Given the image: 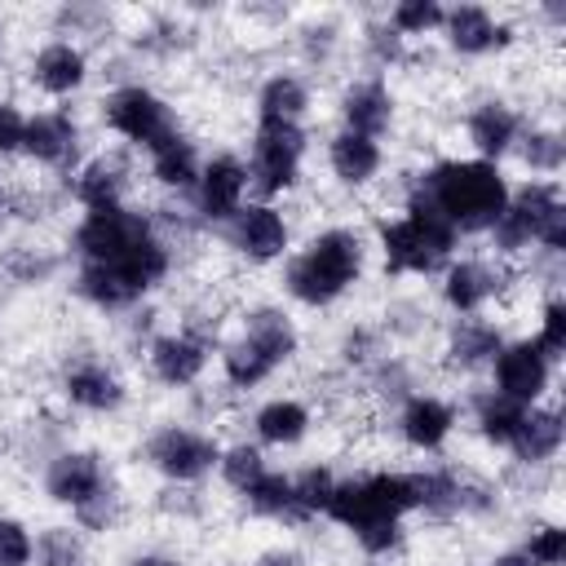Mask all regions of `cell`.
Returning <instances> with one entry per match:
<instances>
[{"mask_svg":"<svg viewBox=\"0 0 566 566\" xmlns=\"http://www.w3.org/2000/svg\"><path fill=\"white\" fill-rule=\"evenodd\" d=\"M420 509V482L416 473L398 469H376L358 478H340L327 500V517L345 526L367 553L385 557L389 548L402 544V517Z\"/></svg>","mask_w":566,"mask_h":566,"instance_id":"obj_1","label":"cell"},{"mask_svg":"<svg viewBox=\"0 0 566 566\" xmlns=\"http://www.w3.org/2000/svg\"><path fill=\"white\" fill-rule=\"evenodd\" d=\"M416 195H424L455 234H482L504 217L513 186L500 172V164H486V159L473 155V159H438V164H429L420 172Z\"/></svg>","mask_w":566,"mask_h":566,"instance_id":"obj_2","label":"cell"},{"mask_svg":"<svg viewBox=\"0 0 566 566\" xmlns=\"http://www.w3.org/2000/svg\"><path fill=\"white\" fill-rule=\"evenodd\" d=\"M367 265V243L354 226H327L318 230L301 252L287 256L283 265V292L310 310L336 305Z\"/></svg>","mask_w":566,"mask_h":566,"instance_id":"obj_3","label":"cell"},{"mask_svg":"<svg viewBox=\"0 0 566 566\" xmlns=\"http://www.w3.org/2000/svg\"><path fill=\"white\" fill-rule=\"evenodd\" d=\"M301 349L296 323L279 305H256L243 318V332L221 349V376L230 389H256Z\"/></svg>","mask_w":566,"mask_h":566,"instance_id":"obj_4","label":"cell"},{"mask_svg":"<svg viewBox=\"0 0 566 566\" xmlns=\"http://www.w3.org/2000/svg\"><path fill=\"white\" fill-rule=\"evenodd\" d=\"M376 239H380V256L389 274H433L451 261V248L460 234L442 221V212L424 195L411 190L402 217L380 221Z\"/></svg>","mask_w":566,"mask_h":566,"instance_id":"obj_5","label":"cell"},{"mask_svg":"<svg viewBox=\"0 0 566 566\" xmlns=\"http://www.w3.org/2000/svg\"><path fill=\"white\" fill-rule=\"evenodd\" d=\"M172 270V252L168 243L155 234H146L142 243H133L124 256L102 261V265H80L75 274V292L97 305V310H128L137 305L155 283H164V274Z\"/></svg>","mask_w":566,"mask_h":566,"instance_id":"obj_6","label":"cell"},{"mask_svg":"<svg viewBox=\"0 0 566 566\" xmlns=\"http://www.w3.org/2000/svg\"><path fill=\"white\" fill-rule=\"evenodd\" d=\"M44 491L53 504H66L84 526H102L111 517V486H106V464L97 451H62L44 469Z\"/></svg>","mask_w":566,"mask_h":566,"instance_id":"obj_7","label":"cell"},{"mask_svg":"<svg viewBox=\"0 0 566 566\" xmlns=\"http://www.w3.org/2000/svg\"><path fill=\"white\" fill-rule=\"evenodd\" d=\"M557 217H566L562 186H557V181L535 177L531 186H522V190H513V195H509L504 217H500L486 234H491V243H495V252H500V256H517V252H531V248L539 243V234H544Z\"/></svg>","mask_w":566,"mask_h":566,"instance_id":"obj_8","label":"cell"},{"mask_svg":"<svg viewBox=\"0 0 566 566\" xmlns=\"http://www.w3.org/2000/svg\"><path fill=\"white\" fill-rule=\"evenodd\" d=\"M102 119H106V128H111L115 137L142 146L146 155H150L155 146H164L168 137H177V115H172V106H168L159 93H150L146 84H119V88H111V93L102 97Z\"/></svg>","mask_w":566,"mask_h":566,"instance_id":"obj_9","label":"cell"},{"mask_svg":"<svg viewBox=\"0 0 566 566\" xmlns=\"http://www.w3.org/2000/svg\"><path fill=\"white\" fill-rule=\"evenodd\" d=\"M301 159H305L301 124H256L252 159H248V190H256L261 203L287 195L301 181Z\"/></svg>","mask_w":566,"mask_h":566,"instance_id":"obj_10","label":"cell"},{"mask_svg":"<svg viewBox=\"0 0 566 566\" xmlns=\"http://www.w3.org/2000/svg\"><path fill=\"white\" fill-rule=\"evenodd\" d=\"M221 442L190 424H164L146 438V464L168 482H199L217 469Z\"/></svg>","mask_w":566,"mask_h":566,"instance_id":"obj_11","label":"cell"},{"mask_svg":"<svg viewBox=\"0 0 566 566\" xmlns=\"http://www.w3.org/2000/svg\"><path fill=\"white\" fill-rule=\"evenodd\" d=\"M146 234H155V221L115 203V208H93L80 217L71 243H75V256L80 265H102V261H115L124 256L133 243H142Z\"/></svg>","mask_w":566,"mask_h":566,"instance_id":"obj_12","label":"cell"},{"mask_svg":"<svg viewBox=\"0 0 566 566\" xmlns=\"http://www.w3.org/2000/svg\"><path fill=\"white\" fill-rule=\"evenodd\" d=\"M491 389L517 407H539V398L553 385V363L535 349V340H509L491 358Z\"/></svg>","mask_w":566,"mask_h":566,"instance_id":"obj_13","label":"cell"},{"mask_svg":"<svg viewBox=\"0 0 566 566\" xmlns=\"http://www.w3.org/2000/svg\"><path fill=\"white\" fill-rule=\"evenodd\" d=\"M226 243L252 261V265H270L279 256H287V243H292V230H287V217L274 208V203H243L230 221H226Z\"/></svg>","mask_w":566,"mask_h":566,"instance_id":"obj_14","label":"cell"},{"mask_svg":"<svg viewBox=\"0 0 566 566\" xmlns=\"http://www.w3.org/2000/svg\"><path fill=\"white\" fill-rule=\"evenodd\" d=\"M243 195H248V164L230 150L212 155L203 168H199V181H195V203H199V217L203 221H217L226 226L239 208H243Z\"/></svg>","mask_w":566,"mask_h":566,"instance_id":"obj_15","label":"cell"},{"mask_svg":"<svg viewBox=\"0 0 566 566\" xmlns=\"http://www.w3.org/2000/svg\"><path fill=\"white\" fill-rule=\"evenodd\" d=\"M442 35H447V44L460 57H486V53H500L513 40V31L486 4H455V9H447Z\"/></svg>","mask_w":566,"mask_h":566,"instance_id":"obj_16","label":"cell"},{"mask_svg":"<svg viewBox=\"0 0 566 566\" xmlns=\"http://www.w3.org/2000/svg\"><path fill=\"white\" fill-rule=\"evenodd\" d=\"M146 363H150V376L168 389H186L203 376L208 367V340H199L195 332H168V336H155L150 349H146Z\"/></svg>","mask_w":566,"mask_h":566,"instance_id":"obj_17","label":"cell"},{"mask_svg":"<svg viewBox=\"0 0 566 566\" xmlns=\"http://www.w3.org/2000/svg\"><path fill=\"white\" fill-rule=\"evenodd\" d=\"M62 394H66V402H71V407L93 411V416L119 411V407H124V398H128L124 380H119L106 363H97V358H75V363L62 371Z\"/></svg>","mask_w":566,"mask_h":566,"instance_id":"obj_18","label":"cell"},{"mask_svg":"<svg viewBox=\"0 0 566 566\" xmlns=\"http://www.w3.org/2000/svg\"><path fill=\"white\" fill-rule=\"evenodd\" d=\"M398 433L411 451H438L455 433V407L438 394H407L398 407Z\"/></svg>","mask_w":566,"mask_h":566,"instance_id":"obj_19","label":"cell"},{"mask_svg":"<svg viewBox=\"0 0 566 566\" xmlns=\"http://www.w3.org/2000/svg\"><path fill=\"white\" fill-rule=\"evenodd\" d=\"M500 296V270L491 261L464 256V261H447L442 265V301L455 318L464 314H482V305Z\"/></svg>","mask_w":566,"mask_h":566,"instance_id":"obj_20","label":"cell"},{"mask_svg":"<svg viewBox=\"0 0 566 566\" xmlns=\"http://www.w3.org/2000/svg\"><path fill=\"white\" fill-rule=\"evenodd\" d=\"M340 119H345V133H363V137H376L394 124V93L380 75H363V80H349L345 93H340Z\"/></svg>","mask_w":566,"mask_h":566,"instance_id":"obj_21","label":"cell"},{"mask_svg":"<svg viewBox=\"0 0 566 566\" xmlns=\"http://www.w3.org/2000/svg\"><path fill=\"white\" fill-rule=\"evenodd\" d=\"M464 133H469V142H473V150H478V159L495 164L500 155H509V150L517 146V137H522V119H517V111H513L509 102L486 97V102H478V106L469 111Z\"/></svg>","mask_w":566,"mask_h":566,"instance_id":"obj_22","label":"cell"},{"mask_svg":"<svg viewBox=\"0 0 566 566\" xmlns=\"http://www.w3.org/2000/svg\"><path fill=\"white\" fill-rule=\"evenodd\" d=\"M80 146V128L66 111H35L27 115V133H22V155H31L35 164L62 168L75 159Z\"/></svg>","mask_w":566,"mask_h":566,"instance_id":"obj_23","label":"cell"},{"mask_svg":"<svg viewBox=\"0 0 566 566\" xmlns=\"http://www.w3.org/2000/svg\"><path fill=\"white\" fill-rule=\"evenodd\" d=\"M500 345H504V336H500V327H495L491 318L464 314V318H455V323L447 327L442 358H447V367H455V371H478V367H486V363L500 354Z\"/></svg>","mask_w":566,"mask_h":566,"instance_id":"obj_24","label":"cell"},{"mask_svg":"<svg viewBox=\"0 0 566 566\" xmlns=\"http://www.w3.org/2000/svg\"><path fill=\"white\" fill-rule=\"evenodd\" d=\"M88 80V57L80 44L71 40H49L35 57H31V84L49 97H71L80 84Z\"/></svg>","mask_w":566,"mask_h":566,"instance_id":"obj_25","label":"cell"},{"mask_svg":"<svg viewBox=\"0 0 566 566\" xmlns=\"http://www.w3.org/2000/svg\"><path fill=\"white\" fill-rule=\"evenodd\" d=\"M562 438H566V424H562V411L557 407H526L509 451L517 464H548L557 451H562Z\"/></svg>","mask_w":566,"mask_h":566,"instance_id":"obj_26","label":"cell"},{"mask_svg":"<svg viewBox=\"0 0 566 566\" xmlns=\"http://www.w3.org/2000/svg\"><path fill=\"white\" fill-rule=\"evenodd\" d=\"M327 164H332V177L340 186H367L385 168V150H380L376 137H363V133H345L340 128L327 142Z\"/></svg>","mask_w":566,"mask_h":566,"instance_id":"obj_27","label":"cell"},{"mask_svg":"<svg viewBox=\"0 0 566 566\" xmlns=\"http://www.w3.org/2000/svg\"><path fill=\"white\" fill-rule=\"evenodd\" d=\"M310 424H314V416L301 398H270L252 416V433L265 447H296V442H305Z\"/></svg>","mask_w":566,"mask_h":566,"instance_id":"obj_28","label":"cell"},{"mask_svg":"<svg viewBox=\"0 0 566 566\" xmlns=\"http://www.w3.org/2000/svg\"><path fill=\"white\" fill-rule=\"evenodd\" d=\"M310 111V88L301 75H270L256 88V124H301Z\"/></svg>","mask_w":566,"mask_h":566,"instance_id":"obj_29","label":"cell"},{"mask_svg":"<svg viewBox=\"0 0 566 566\" xmlns=\"http://www.w3.org/2000/svg\"><path fill=\"white\" fill-rule=\"evenodd\" d=\"M75 199H80V208L84 212H93V208H115V203H124V168L115 164V159H106V155H97V159H88L84 168H75Z\"/></svg>","mask_w":566,"mask_h":566,"instance_id":"obj_30","label":"cell"},{"mask_svg":"<svg viewBox=\"0 0 566 566\" xmlns=\"http://www.w3.org/2000/svg\"><path fill=\"white\" fill-rule=\"evenodd\" d=\"M199 168H203V164H199V155H195V142H186L181 133L150 150V177H155L164 190H195Z\"/></svg>","mask_w":566,"mask_h":566,"instance_id":"obj_31","label":"cell"},{"mask_svg":"<svg viewBox=\"0 0 566 566\" xmlns=\"http://www.w3.org/2000/svg\"><path fill=\"white\" fill-rule=\"evenodd\" d=\"M248 509L256 517H274V522H301L296 513V495H292V473H279V469H265L248 491H243Z\"/></svg>","mask_w":566,"mask_h":566,"instance_id":"obj_32","label":"cell"},{"mask_svg":"<svg viewBox=\"0 0 566 566\" xmlns=\"http://www.w3.org/2000/svg\"><path fill=\"white\" fill-rule=\"evenodd\" d=\"M522 416H526V407L500 398L495 389H486L482 398H473V424H478L482 442H491V447H504V451H509V442H513Z\"/></svg>","mask_w":566,"mask_h":566,"instance_id":"obj_33","label":"cell"},{"mask_svg":"<svg viewBox=\"0 0 566 566\" xmlns=\"http://www.w3.org/2000/svg\"><path fill=\"white\" fill-rule=\"evenodd\" d=\"M270 464H265V455H261V447H252V442H234V447H221V460H217V473H221V482L230 486V491H248L261 473H265Z\"/></svg>","mask_w":566,"mask_h":566,"instance_id":"obj_34","label":"cell"},{"mask_svg":"<svg viewBox=\"0 0 566 566\" xmlns=\"http://www.w3.org/2000/svg\"><path fill=\"white\" fill-rule=\"evenodd\" d=\"M442 18H447V9L438 4V0H402V4H394L389 9V18H385V27L394 31V35H429V31H442Z\"/></svg>","mask_w":566,"mask_h":566,"instance_id":"obj_35","label":"cell"},{"mask_svg":"<svg viewBox=\"0 0 566 566\" xmlns=\"http://www.w3.org/2000/svg\"><path fill=\"white\" fill-rule=\"evenodd\" d=\"M332 486H336L332 469H318V464H310V469H301V473L292 478V495H296V513H301V522L327 509Z\"/></svg>","mask_w":566,"mask_h":566,"instance_id":"obj_36","label":"cell"},{"mask_svg":"<svg viewBox=\"0 0 566 566\" xmlns=\"http://www.w3.org/2000/svg\"><path fill=\"white\" fill-rule=\"evenodd\" d=\"M535 349L548 358V363H557L562 354H566V301H548L544 310H539V332H535Z\"/></svg>","mask_w":566,"mask_h":566,"instance_id":"obj_37","label":"cell"},{"mask_svg":"<svg viewBox=\"0 0 566 566\" xmlns=\"http://www.w3.org/2000/svg\"><path fill=\"white\" fill-rule=\"evenodd\" d=\"M517 142H526V146H522L526 168L539 172L544 181H553V172L562 168V137H557V133H526V137H517Z\"/></svg>","mask_w":566,"mask_h":566,"instance_id":"obj_38","label":"cell"},{"mask_svg":"<svg viewBox=\"0 0 566 566\" xmlns=\"http://www.w3.org/2000/svg\"><path fill=\"white\" fill-rule=\"evenodd\" d=\"M522 553L535 562V566H562L566 562V531L562 526H535L531 535H526V544H522Z\"/></svg>","mask_w":566,"mask_h":566,"instance_id":"obj_39","label":"cell"},{"mask_svg":"<svg viewBox=\"0 0 566 566\" xmlns=\"http://www.w3.org/2000/svg\"><path fill=\"white\" fill-rule=\"evenodd\" d=\"M35 539L18 517H0V566H31Z\"/></svg>","mask_w":566,"mask_h":566,"instance_id":"obj_40","label":"cell"},{"mask_svg":"<svg viewBox=\"0 0 566 566\" xmlns=\"http://www.w3.org/2000/svg\"><path fill=\"white\" fill-rule=\"evenodd\" d=\"M35 557H40L44 566H80V539H75L71 531L53 526V531H44V539L35 544Z\"/></svg>","mask_w":566,"mask_h":566,"instance_id":"obj_41","label":"cell"},{"mask_svg":"<svg viewBox=\"0 0 566 566\" xmlns=\"http://www.w3.org/2000/svg\"><path fill=\"white\" fill-rule=\"evenodd\" d=\"M27 133V115L13 102H0V155H18Z\"/></svg>","mask_w":566,"mask_h":566,"instance_id":"obj_42","label":"cell"},{"mask_svg":"<svg viewBox=\"0 0 566 566\" xmlns=\"http://www.w3.org/2000/svg\"><path fill=\"white\" fill-rule=\"evenodd\" d=\"M367 49L376 53V62H398V53H402V35H394L389 27H371L367 31Z\"/></svg>","mask_w":566,"mask_h":566,"instance_id":"obj_43","label":"cell"},{"mask_svg":"<svg viewBox=\"0 0 566 566\" xmlns=\"http://www.w3.org/2000/svg\"><path fill=\"white\" fill-rule=\"evenodd\" d=\"M252 566H310V562H301V557L287 553V548H270V553H261Z\"/></svg>","mask_w":566,"mask_h":566,"instance_id":"obj_44","label":"cell"},{"mask_svg":"<svg viewBox=\"0 0 566 566\" xmlns=\"http://www.w3.org/2000/svg\"><path fill=\"white\" fill-rule=\"evenodd\" d=\"M486 566H535V562H531L522 548H509V553H495Z\"/></svg>","mask_w":566,"mask_h":566,"instance_id":"obj_45","label":"cell"},{"mask_svg":"<svg viewBox=\"0 0 566 566\" xmlns=\"http://www.w3.org/2000/svg\"><path fill=\"white\" fill-rule=\"evenodd\" d=\"M133 566H186V562L172 553H142V557H133Z\"/></svg>","mask_w":566,"mask_h":566,"instance_id":"obj_46","label":"cell"},{"mask_svg":"<svg viewBox=\"0 0 566 566\" xmlns=\"http://www.w3.org/2000/svg\"><path fill=\"white\" fill-rule=\"evenodd\" d=\"M0 212H4V186H0Z\"/></svg>","mask_w":566,"mask_h":566,"instance_id":"obj_47","label":"cell"},{"mask_svg":"<svg viewBox=\"0 0 566 566\" xmlns=\"http://www.w3.org/2000/svg\"><path fill=\"white\" fill-rule=\"evenodd\" d=\"M0 49H4V35H0Z\"/></svg>","mask_w":566,"mask_h":566,"instance_id":"obj_48","label":"cell"}]
</instances>
